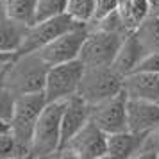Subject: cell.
<instances>
[{"mask_svg": "<svg viewBox=\"0 0 159 159\" xmlns=\"http://www.w3.org/2000/svg\"><path fill=\"white\" fill-rule=\"evenodd\" d=\"M50 65L41 57L39 52L16 54L6 66L0 70V79L16 95L39 93L45 89V80Z\"/></svg>", "mask_w": 159, "mask_h": 159, "instance_id": "obj_1", "label": "cell"}, {"mask_svg": "<svg viewBox=\"0 0 159 159\" xmlns=\"http://www.w3.org/2000/svg\"><path fill=\"white\" fill-rule=\"evenodd\" d=\"M45 106H47V97L43 91L16 97L15 111L9 120L11 134L16 139V157H30V141L34 127Z\"/></svg>", "mask_w": 159, "mask_h": 159, "instance_id": "obj_2", "label": "cell"}, {"mask_svg": "<svg viewBox=\"0 0 159 159\" xmlns=\"http://www.w3.org/2000/svg\"><path fill=\"white\" fill-rule=\"evenodd\" d=\"M65 102H47L34 127L30 157H52L61 148V116Z\"/></svg>", "mask_w": 159, "mask_h": 159, "instance_id": "obj_3", "label": "cell"}, {"mask_svg": "<svg viewBox=\"0 0 159 159\" xmlns=\"http://www.w3.org/2000/svg\"><path fill=\"white\" fill-rule=\"evenodd\" d=\"M127 34V30H113L104 27L89 29L79 59L84 66H113V61Z\"/></svg>", "mask_w": 159, "mask_h": 159, "instance_id": "obj_4", "label": "cell"}, {"mask_svg": "<svg viewBox=\"0 0 159 159\" xmlns=\"http://www.w3.org/2000/svg\"><path fill=\"white\" fill-rule=\"evenodd\" d=\"M122 89L123 77L113 66H86L77 95L89 106H95L109 97H115Z\"/></svg>", "mask_w": 159, "mask_h": 159, "instance_id": "obj_5", "label": "cell"}, {"mask_svg": "<svg viewBox=\"0 0 159 159\" xmlns=\"http://www.w3.org/2000/svg\"><path fill=\"white\" fill-rule=\"evenodd\" d=\"M84 70H86V66L80 59H73V61L50 66L43 89L47 102H65L70 97L77 95Z\"/></svg>", "mask_w": 159, "mask_h": 159, "instance_id": "obj_6", "label": "cell"}, {"mask_svg": "<svg viewBox=\"0 0 159 159\" xmlns=\"http://www.w3.org/2000/svg\"><path fill=\"white\" fill-rule=\"evenodd\" d=\"M57 156L77 157V159L107 157V134L89 120L77 134H73L59 148Z\"/></svg>", "mask_w": 159, "mask_h": 159, "instance_id": "obj_7", "label": "cell"}, {"mask_svg": "<svg viewBox=\"0 0 159 159\" xmlns=\"http://www.w3.org/2000/svg\"><path fill=\"white\" fill-rule=\"evenodd\" d=\"M127 100L129 97L122 89L115 97H109L106 100L91 106L89 120L97 127H100L106 134L127 130Z\"/></svg>", "mask_w": 159, "mask_h": 159, "instance_id": "obj_8", "label": "cell"}, {"mask_svg": "<svg viewBox=\"0 0 159 159\" xmlns=\"http://www.w3.org/2000/svg\"><path fill=\"white\" fill-rule=\"evenodd\" d=\"M82 25V23L73 22L70 16L63 13L59 16H54L50 20H43V22H36L27 27V34L23 39V45L18 54H25V52H36L39 48H43L45 45H48L52 39H56L57 36L68 32L70 29Z\"/></svg>", "mask_w": 159, "mask_h": 159, "instance_id": "obj_9", "label": "cell"}, {"mask_svg": "<svg viewBox=\"0 0 159 159\" xmlns=\"http://www.w3.org/2000/svg\"><path fill=\"white\" fill-rule=\"evenodd\" d=\"M88 30H89L88 25H77V27L70 29L68 32L57 36L56 39H52L50 43L45 45L43 48H39L38 52L41 54V57L50 66L79 59L80 48H82L84 39L88 36Z\"/></svg>", "mask_w": 159, "mask_h": 159, "instance_id": "obj_10", "label": "cell"}, {"mask_svg": "<svg viewBox=\"0 0 159 159\" xmlns=\"http://www.w3.org/2000/svg\"><path fill=\"white\" fill-rule=\"evenodd\" d=\"M159 125V102L145 98L127 100V129L138 134H148Z\"/></svg>", "mask_w": 159, "mask_h": 159, "instance_id": "obj_11", "label": "cell"}, {"mask_svg": "<svg viewBox=\"0 0 159 159\" xmlns=\"http://www.w3.org/2000/svg\"><path fill=\"white\" fill-rule=\"evenodd\" d=\"M89 113L91 106L79 95H73L68 100H65L61 116V147L89 122Z\"/></svg>", "mask_w": 159, "mask_h": 159, "instance_id": "obj_12", "label": "cell"}, {"mask_svg": "<svg viewBox=\"0 0 159 159\" xmlns=\"http://www.w3.org/2000/svg\"><path fill=\"white\" fill-rule=\"evenodd\" d=\"M123 91L129 98H145L159 102V73L157 72H136L123 77Z\"/></svg>", "mask_w": 159, "mask_h": 159, "instance_id": "obj_13", "label": "cell"}, {"mask_svg": "<svg viewBox=\"0 0 159 159\" xmlns=\"http://www.w3.org/2000/svg\"><path fill=\"white\" fill-rule=\"evenodd\" d=\"M147 54L148 52L141 45V41L138 39L134 30H130L129 34L125 36L122 47H120V50H118L115 61H113V68L122 77H127L129 73L136 72V68L139 66V63L143 61V57Z\"/></svg>", "mask_w": 159, "mask_h": 159, "instance_id": "obj_14", "label": "cell"}, {"mask_svg": "<svg viewBox=\"0 0 159 159\" xmlns=\"http://www.w3.org/2000/svg\"><path fill=\"white\" fill-rule=\"evenodd\" d=\"M147 134H138L132 130H122L115 134H107V157L111 159H129L136 157Z\"/></svg>", "mask_w": 159, "mask_h": 159, "instance_id": "obj_15", "label": "cell"}, {"mask_svg": "<svg viewBox=\"0 0 159 159\" xmlns=\"http://www.w3.org/2000/svg\"><path fill=\"white\" fill-rule=\"evenodd\" d=\"M27 34V25L13 22L6 18L0 22V52L4 54H18Z\"/></svg>", "mask_w": 159, "mask_h": 159, "instance_id": "obj_16", "label": "cell"}, {"mask_svg": "<svg viewBox=\"0 0 159 159\" xmlns=\"http://www.w3.org/2000/svg\"><path fill=\"white\" fill-rule=\"evenodd\" d=\"M134 34L148 54L159 52V16H145L134 29Z\"/></svg>", "mask_w": 159, "mask_h": 159, "instance_id": "obj_17", "label": "cell"}, {"mask_svg": "<svg viewBox=\"0 0 159 159\" xmlns=\"http://www.w3.org/2000/svg\"><path fill=\"white\" fill-rule=\"evenodd\" d=\"M36 2L38 0H4L6 15H7L9 20L29 27L34 23Z\"/></svg>", "mask_w": 159, "mask_h": 159, "instance_id": "obj_18", "label": "cell"}, {"mask_svg": "<svg viewBox=\"0 0 159 159\" xmlns=\"http://www.w3.org/2000/svg\"><path fill=\"white\" fill-rule=\"evenodd\" d=\"M97 9H98V0H68L66 2V15L73 22L88 25V23L97 18Z\"/></svg>", "mask_w": 159, "mask_h": 159, "instance_id": "obj_19", "label": "cell"}, {"mask_svg": "<svg viewBox=\"0 0 159 159\" xmlns=\"http://www.w3.org/2000/svg\"><path fill=\"white\" fill-rule=\"evenodd\" d=\"M66 2L68 0H38L36 13H34V23L50 20L54 16L66 13Z\"/></svg>", "mask_w": 159, "mask_h": 159, "instance_id": "obj_20", "label": "cell"}, {"mask_svg": "<svg viewBox=\"0 0 159 159\" xmlns=\"http://www.w3.org/2000/svg\"><path fill=\"white\" fill-rule=\"evenodd\" d=\"M15 102H16V95L0 79V118L2 120H7V122L11 120L13 111H15Z\"/></svg>", "mask_w": 159, "mask_h": 159, "instance_id": "obj_21", "label": "cell"}, {"mask_svg": "<svg viewBox=\"0 0 159 159\" xmlns=\"http://www.w3.org/2000/svg\"><path fill=\"white\" fill-rule=\"evenodd\" d=\"M159 157V125L154 130H150L143 139V147L136 157Z\"/></svg>", "mask_w": 159, "mask_h": 159, "instance_id": "obj_22", "label": "cell"}, {"mask_svg": "<svg viewBox=\"0 0 159 159\" xmlns=\"http://www.w3.org/2000/svg\"><path fill=\"white\" fill-rule=\"evenodd\" d=\"M7 157H16V139L11 130L0 134V159Z\"/></svg>", "mask_w": 159, "mask_h": 159, "instance_id": "obj_23", "label": "cell"}, {"mask_svg": "<svg viewBox=\"0 0 159 159\" xmlns=\"http://www.w3.org/2000/svg\"><path fill=\"white\" fill-rule=\"evenodd\" d=\"M15 56H16V54H4V52H0V68H2L4 65H7Z\"/></svg>", "mask_w": 159, "mask_h": 159, "instance_id": "obj_24", "label": "cell"}, {"mask_svg": "<svg viewBox=\"0 0 159 159\" xmlns=\"http://www.w3.org/2000/svg\"><path fill=\"white\" fill-rule=\"evenodd\" d=\"M9 130H11L9 122H7V120H2V118H0V134H2V132H9Z\"/></svg>", "mask_w": 159, "mask_h": 159, "instance_id": "obj_25", "label": "cell"}, {"mask_svg": "<svg viewBox=\"0 0 159 159\" xmlns=\"http://www.w3.org/2000/svg\"><path fill=\"white\" fill-rule=\"evenodd\" d=\"M7 18V15H6V7H4V0H0V22H4Z\"/></svg>", "mask_w": 159, "mask_h": 159, "instance_id": "obj_26", "label": "cell"}, {"mask_svg": "<svg viewBox=\"0 0 159 159\" xmlns=\"http://www.w3.org/2000/svg\"><path fill=\"white\" fill-rule=\"evenodd\" d=\"M4 66H6V65H4ZM0 70H2V68H0Z\"/></svg>", "mask_w": 159, "mask_h": 159, "instance_id": "obj_27", "label": "cell"}]
</instances>
